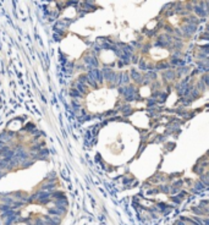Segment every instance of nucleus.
Masks as SVG:
<instances>
[{"label":"nucleus","mask_w":209,"mask_h":225,"mask_svg":"<svg viewBox=\"0 0 209 225\" xmlns=\"http://www.w3.org/2000/svg\"><path fill=\"white\" fill-rule=\"evenodd\" d=\"M174 225H188V224L186 221H183V220H181V219H177V220H175Z\"/></svg>","instance_id":"obj_14"},{"label":"nucleus","mask_w":209,"mask_h":225,"mask_svg":"<svg viewBox=\"0 0 209 225\" xmlns=\"http://www.w3.org/2000/svg\"><path fill=\"white\" fill-rule=\"evenodd\" d=\"M190 225H191V224H190Z\"/></svg>","instance_id":"obj_19"},{"label":"nucleus","mask_w":209,"mask_h":225,"mask_svg":"<svg viewBox=\"0 0 209 225\" xmlns=\"http://www.w3.org/2000/svg\"><path fill=\"white\" fill-rule=\"evenodd\" d=\"M76 89L80 92V93H86L87 92V88H86V84H82V83H77L76 86Z\"/></svg>","instance_id":"obj_5"},{"label":"nucleus","mask_w":209,"mask_h":225,"mask_svg":"<svg viewBox=\"0 0 209 225\" xmlns=\"http://www.w3.org/2000/svg\"><path fill=\"white\" fill-rule=\"evenodd\" d=\"M191 211L193 212V214H195L196 217H203V215H204L203 209H201L199 207H192V208H191Z\"/></svg>","instance_id":"obj_4"},{"label":"nucleus","mask_w":209,"mask_h":225,"mask_svg":"<svg viewBox=\"0 0 209 225\" xmlns=\"http://www.w3.org/2000/svg\"><path fill=\"white\" fill-rule=\"evenodd\" d=\"M188 70H190L188 67H182V69H179V71H177V76H182V74L187 72Z\"/></svg>","instance_id":"obj_12"},{"label":"nucleus","mask_w":209,"mask_h":225,"mask_svg":"<svg viewBox=\"0 0 209 225\" xmlns=\"http://www.w3.org/2000/svg\"><path fill=\"white\" fill-rule=\"evenodd\" d=\"M128 81H130L128 74H122V82H121V84H126V83H128Z\"/></svg>","instance_id":"obj_10"},{"label":"nucleus","mask_w":209,"mask_h":225,"mask_svg":"<svg viewBox=\"0 0 209 225\" xmlns=\"http://www.w3.org/2000/svg\"><path fill=\"white\" fill-rule=\"evenodd\" d=\"M203 225H209V218L203 219Z\"/></svg>","instance_id":"obj_16"},{"label":"nucleus","mask_w":209,"mask_h":225,"mask_svg":"<svg viewBox=\"0 0 209 225\" xmlns=\"http://www.w3.org/2000/svg\"><path fill=\"white\" fill-rule=\"evenodd\" d=\"M160 191H163V192H165V193H168L169 191H170V186H160Z\"/></svg>","instance_id":"obj_15"},{"label":"nucleus","mask_w":209,"mask_h":225,"mask_svg":"<svg viewBox=\"0 0 209 225\" xmlns=\"http://www.w3.org/2000/svg\"><path fill=\"white\" fill-rule=\"evenodd\" d=\"M139 69H142V70H148V66H146V62L143 60L139 61Z\"/></svg>","instance_id":"obj_13"},{"label":"nucleus","mask_w":209,"mask_h":225,"mask_svg":"<svg viewBox=\"0 0 209 225\" xmlns=\"http://www.w3.org/2000/svg\"><path fill=\"white\" fill-rule=\"evenodd\" d=\"M15 138V135L12 132H3V133H0V141L2 142H5V143H9V142H12Z\"/></svg>","instance_id":"obj_2"},{"label":"nucleus","mask_w":209,"mask_h":225,"mask_svg":"<svg viewBox=\"0 0 209 225\" xmlns=\"http://www.w3.org/2000/svg\"><path fill=\"white\" fill-rule=\"evenodd\" d=\"M165 30H166L168 32H170V33H174V30H173L171 27H165Z\"/></svg>","instance_id":"obj_18"},{"label":"nucleus","mask_w":209,"mask_h":225,"mask_svg":"<svg viewBox=\"0 0 209 225\" xmlns=\"http://www.w3.org/2000/svg\"><path fill=\"white\" fill-rule=\"evenodd\" d=\"M202 5H203V3H201L198 6H195V8H193V11L196 12V15H197V16L205 17V16H207L209 12L207 11V8H205V6H202Z\"/></svg>","instance_id":"obj_1"},{"label":"nucleus","mask_w":209,"mask_h":225,"mask_svg":"<svg viewBox=\"0 0 209 225\" xmlns=\"http://www.w3.org/2000/svg\"><path fill=\"white\" fill-rule=\"evenodd\" d=\"M182 184H183V181L182 180H177V181H175L173 185H171V187H175V189H179V187H181L182 186Z\"/></svg>","instance_id":"obj_11"},{"label":"nucleus","mask_w":209,"mask_h":225,"mask_svg":"<svg viewBox=\"0 0 209 225\" xmlns=\"http://www.w3.org/2000/svg\"><path fill=\"white\" fill-rule=\"evenodd\" d=\"M163 77L165 78V81H173L175 78V72L174 71H170V70H166L163 75Z\"/></svg>","instance_id":"obj_3"},{"label":"nucleus","mask_w":209,"mask_h":225,"mask_svg":"<svg viewBox=\"0 0 209 225\" xmlns=\"http://www.w3.org/2000/svg\"><path fill=\"white\" fill-rule=\"evenodd\" d=\"M70 94H71V97H74V98H80L81 97V94H80V92L77 91V89H71Z\"/></svg>","instance_id":"obj_9"},{"label":"nucleus","mask_w":209,"mask_h":225,"mask_svg":"<svg viewBox=\"0 0 209 225\" xmlns=\"http://www.w3.org/2000/svg\"><path fill=\"white\" fill-rule=\"evenodd\" d=\"M198 207H199L201 209H204V208L209 207V201H208V199H203V201H201V202H199V204H198Z\"/></svg>","instance_id":"obj_8"},{"label":"nucleus","mask_w":209,"mask_h":225,"mask_svg":"<svg viewBox=\"0 0 209 225\" xmlns=\"http://www.w3.org/2000/svg\"><path fill=\"white\" fill-rule=\"evenodd\" d=\"M205 87H207V86H205V83H204L203 80H201V81L197 83V88H198L199 92H204V91H205Z\"/></svg>","instance_id":"obj_6"},{"label":"nucleus","mask_w":209,"mask_h":225,"mask_svg":"<svg viewBox=\"0 0 209 225\" xmlns=\"http://www.w3.org/2000/svg\"><path fill=\"white\" fill-rule=\"evenodd\" d=\"M186 9L190 10V11H192V10H193V8H192V5H191V4H187V6H186Z\"/></svg>","instance_id":"obj_17"},{"label":"nucleus","mask_w":209,"mask_h":225,"mask_svg":"<svg viewBox=\"0 0 209 225\" xmlns=\"http://www.w3.org/2000/svg\"><path fill=\"white\" fill-rule=\"evenodd\" d=\"M204 187H205V185L202 182V181H198V182H196L195 184V190L198 192V191H202V190H204Z\"/></svg>","instance_id":"obj_7"}]
</instances>
